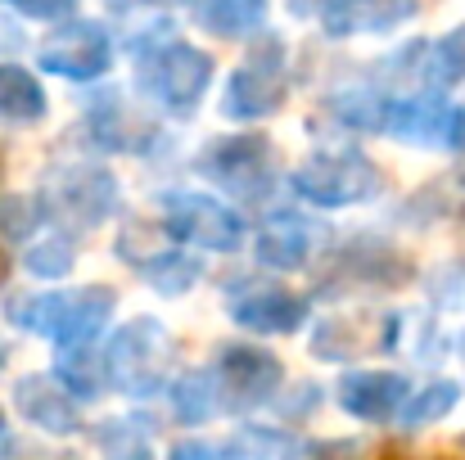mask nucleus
I'll return each mask as SVG.
<instances>
[{
    "instance_id": "9d476101",
    "label": "nucleus",
    "mask_w": 465,
    "mask_h": 460,
    "mask_svg": "<svg viewBox=\"0 0 465 460\" xmlns=\"http://www.w3.org/2000/svg\"><path fill=\"white\" fill-rule=\"evenodd\" d=\"M41 68L54 73V77H68V82H91V77H104L109 64H114V36L95 23V18H77V23H64L45 45H41Z\"/></svg>"
},
{
    "instance_id": "cd10ccee",
    "label": "nucleus",
    "mask_w": 465,
    "mask_h": 460,
    "mask_svg": "<svg viewBox=\"0 0 465 460\" xmlns=\"http://www.w3.org/2000/svg\"><path fill=\"white\" fill-rule=\"evenodd\" d=\"M290 5H294V14L316 18L325 32H334V27H339V18L348 14V5H352V0H290Z\"/></svg>"
},
{
    "instance_id": "c756f323",
    "label": "nucleus",
    "mask_w": 465,
    "mask_h": 460,
    "mask_svg": "<svg viewBox=\"0 0 465 460\" xmlns=\"http://www.w3.org/2000/svg\"><path fill=\"white\" fill-rule=\"evenodd\" d=\"M448 145H452L457 153H465V100L448 113Z\"/></svg>"
},
{
    "instance_id": "c85d7f7f",
    "label": "nucleus",
    "mask_w": 465,
    "mask_h": 460,
    "mask_svg": "<svg viewBox=\"0 0 465 460\" xmlns=\"http://www.w3.org/2000/svg\"><path fill=\"white\" fill-rule=\"evenodd\" d=\"M23 18H64V14H73V5L77 0H9Z\"/></svg>"
},
{
    "instance_id": "4be33fe9",
    "label": "nucleus",
    "mask_w": 465,
    "mask_h": 460,
    "mask_svg": "<svg viewBox=\"0 0 465 460\" xmlns=\"http://www.w3.org/2000/svg\"><path fill=\"white\" fill-rule=\"evenodd\" d=\"M95 443H100L104 460H154L150 434L141 425H132V420H104L95 429Z\"/></svg>"
},
{
    "instance_id": "423d86ee",
    "label": "nucleus",
    "mask_w": 465,
    "mask_h": 460,
    "mask_svg": "<svg viewBox=\"0 0 465 460\" xmlns=\"http://www.w3.org/2000/svg\"><path fill=\"white\" fill-rule=\"evenodd\" d=\"M285 95H290L285 45H281L276 36H267V41H253L249 54H244V64L231 73L222 113H226V118H240V122H258V118L281 113Z\"/></svg>"
},
{
    "instance_id": "39448f33",
    "label": "nucleus",
    "mask_w": 465,
    "mask_h": 460,
    "mask_svg": "<svg viewBox=\"0 0 465 460\" xmlns=\"http://www.w3.org/2000/svg\"><path fill=\"white\" fill-rule=\"evenodd\" d=\"M213 82V59L190 41H163L141 54V91L167 113H190Z\"/></svg>"
},
{
    "instance_id": "aec40b11",
    "label": "nucleus",
    "mask_w": 465,
    "mask_h": 460,
    "mask_svg": "<svg viewBox=\"0 0 465 460\" xmlns=\"http://www.w3.org/2000/svg\"><path fill=\"white\" fill-rule=\"evenodd\" d=\"M59 384H64L73 397H95V393L109 384V375H104V357H95L86 343L64 347V357H59Z\"/></svg>"
},
{
    "instance_id": "b1692460",
    "label": "nucleus",
    "mask_w": 465,
    "mask_h": 460,
    "mask_svg": "<svg viewBox=\"0 0 465 460\" xmlns=\"http://www.w3.org/2000/svg\"><path fill=\"white\" fill-rule=\"evenodd\" d=\"M73 244L64 240V235H54V240H41V244H32L27 253H23V267L32 271V276H41V280H59V276H68L73 271Z\"/></svg>"
},
{
    "instance_id": "2f4dec72",
    "label": "nucleus",
    "mask_w": 465,
    "mask_h": 460,
    "mask_svg": "<svg viewBox=\"0 0 465 460\" xmlns=\"http://www.w3.org/2000/svg\"><path fill=\"white\" fill-rule=\"evenodd\" d=\"M114 9H163V5H176V0H109Z\"/></svg>"
},
{
    "instance_id": "2eb2a0df",
    "label": "nucleus",
    "mask_w": 465,
    "mask_h": 460,
    "mask_svg": "<svg viewBox=\"0 0 465 460\" xmlns=\"http://www.w3.org/2000/svg\"><path fill=\"white\" fill-rule=\"evenodd\" d=\"M316 240H321V226H312L308 217H299V212H272L267 226H262V235H258V258H262V267L299 271V267H308Z\"/></svg>"
},
{
    "instance_id": "ddd939ff",
    "label": "nucleus",
    "mask_w": 465,
    "mask_h": 460,
    "mask_svg": "<svg viewBox=\"0 0 465 460\" xmlns=\"http://www.w3.org/2000/svg\"><path fill=\"white\" fill-rule=\"evenodd\" d=\"M407 397H411V393H407V379L393 375V370H352V375H343V384H339L343 411L357 416V420H375V425H380V420H393Z\"/></svg>"
},
{
    "instance_id": "412c9836",
    "label": "nucleus",
    "mask_w": 465,
    "mask_h": 460,
    "mask_svg": "<svg viewBox=\"0 0 465 460\" xmlns=\"http://www.w3.org/2000/svg\"><path fill=\"white\" fill-rule=\"evenodd\" d=\"M172 406H176V416H181L185 425H203V420L222 416V411H217V397H213V379H208V370H190V375H181L176 388H172Z\"/></svg>"
},
{
    "instance_id": "7ed1b4c3",
    "label": "nucleus",
    "mask_w": 465,
    "mask_h": 460,
    "mask_svg": "<svg viewBox=\"0 0 465 460\" xmlns=\"http://www.w3.org/2000/svg\"><path fill=\"white\" fill-rule=\"evenodd\" d=\"M36 203H41V217H54L68 230H95L118 208V181L95 162H68L45 181Z\"/></svg>"
},
{
    "instance_id": "6e6552de",
    "label": "nucleus",
    "mask_w": 465,
    "mask_h": 460,
    "mask_svg": "<svg viewBox=\"0 0 465 460\" xmlns=\"http://www.w3.org/2000/svg\"><path fill=\"white\" fill-rule=\"evenodd\" d=\"M208 379H213V397H217V411H253L262 402L276 397L281 388V361L262 347H244V343H231L217 352V361L208 366Z\"/></svg>"
},
{
    "instance_id": "f03ea898",
    "label": "nucleus",
    "mask_w": 465,
    "mask_h": 460,
    "mask_svg": "<svg viewBox=\"0 0 465 460\" xmlns=\"http://www.w3.org/2000/svg\"><path fill=\"white\" fill-rule=\"evenodd\" d=\"M294 190L316 208H352V203H366L384 190V171L352 145L316 150L299 162Z\"/></svg>"
},
{
    "instance_id": "f257e3e1",
    "label": "nucleus",
    "mask_w": 465,
    "mask_h": 460,
    "mask_svg": "<svg viewBox=\"0 0 465 460\" xmlns=\"http://www.w3.org/2000/svg\"><path fill=\"white\" fill-rule=\"evenodd\" d=\"M118 307V294L109 285H86V289H68V294H32V299H14L9 303V320L54 338L59 347L73 343H91L109 316Z\"/></svg>"
},
{
    "instance_id": "9b49d317",
    "label": "nucleus",
    "mask_w": 465,
    "mask_h": 460,
    "mask_svg": "<svg viewBox=\"0 0 465 460\" xmlns=\"http://www.w3.org/2000/svg\"><path fill=\"white\" fill-rule=\"evenodd\" d=\"M118 253H123L127 267H136V271L154 285L158 294H185V289L199 280V262H194L190 253H176V249L158 244L154 230H145V226L123 230Z\"/></svg>"
},
{
    "instance_id": "393cba45",
    "label": "nucleus",
    "mask_w": 465,
    "mask_h": 460,
    "mask_svg": "<svg viewBox=\"0 0 465 460\" xmlns=\"http://www.w3.org/2000/svg\"><path fill=\"white\" fill-rule=\"evenodd\" d=\"M430 77H434V86H452V82H461L465 77V23L461 27H452L430 54Z\"/></svg>"
},
{
    "instance_id": "a211bd4d",
    "label": "nucleus",
    "mask_w": 465,
    "mask_h": 460,
    "mask_svg": "<svg viewBox=\"0 0 465 460\" xmlns=\"http://www.w3.org/2000/svg\"><path fill=\"white\" fill-rule=\"evenodd\" d=\"M190 14L203 32H213L222 41H240L262 27L267 0H190Z\"/></svg>"
},
{
    "instance_id": "72a5a7b5",
    "label": "nucleus",
    "mask_w": 465,
    "mask_h": 460,
    "mask_svg": "<svg viewBox=\"0 0 465 460\" xmlns=\"http://www.w3.org/2000/svg\"><path fill=\"white\" fill-rule=\"evenodd\" d=\"M457 347H461V361H465V334H461V343H457Z\"/></svg>"
},
{
    "instance_id": "7c9ffc66",
    "label": "nucleus",
    "mask_w": 465,
    "mask_h": 460,
    "mask_svg": "<svg viewBox=\"0 0 465 460\" xmlns=\"http://www.w3.org/2000/svg\"><path fill=\"white\" fill-rule=\"evenodd\" d=\"M217 452L213 447H203V443H190V447H176L172 452V460H213Z\"/></svg>"
},
{
    "instance_id": "f3484780",
    "label": "nucleus",
    "mask_w": 465,
    "mask_h": 460,
    "mask_svg": "<svg viewBox=\"0 0 465 460\" xmlns=\"http://www.w3.org/2000/svg\"><path fill=\"white\" fill-rule=\"evenodd\" d=\"M91 132L104 150H150L154 122L123 109V95H104L91 104Z\"/></svg>"
},
{
    "instance_id": "6ab92c4d",
    "label": "nucleus",
    "mask_w": 465,
    "mask_h": 460,
    "mask_svg": "<svg viewBox=\"0 0 465 460\" xmlns=\"http://www.w3.org/2000/svg\"><path fill=\"white\" fill-rule=\"evenodd\" d=\"M0 118L23 122V127H32V122L45 118V91L18 64H0Z\"/></svg>"
},
{
    "instance_id": "473e14b6",
    "label": "nucleus",
    "mask_w": 465,
    "mask_h": 460,
    "mask_svg": "<svg viewBox=\"0 0 465 460\" xmlns=\"http://www.w3.org/2000/svg\"><path fill=\"white\" fill-rule=\"evenodd\" d=\"M0 443H5V416H0Z\"/></svg>"
},
{
    "instance_id": "bb28decb",
    "label": "nucleus",
    "mask_w": 465,
    "mask_h": 460,
    "mask_svg": "<svg viewBox=\"0 0 465 460\" xmlns=\"http://www.w3.org/2000/svg\"><path fill=\"white\" fill-rule=\"evenodd\" d=\"M290 460H361V443H348V438H321V443H303L294 447Z\"/></svg>"
},
{
    "instance_id": "dca6fc26",
    "label": "nucleus",
    "mask_w": 465,
    "mask_h": 460,
    "mask_svg": "<svg viewBox=\"0 0 465 460\" xmlns=\"http://www.w3.org/2000/svg\"><path fill=\"white\" fill-rule=\"evenodd\" d=\"M375 347H384V320L334 316V320H321L312 334V352L321 361H352V357H366Z\"/></svg>"
},
{
    "instance_id": "a878e982",
    "label": "nucleus",
    "mask_w": 465,
    "mask_h": 460,
    "mask_svg": "<svg viewBox=\"0 0 465 460\" xmlns=\"http://www.w3.org/2000/svg\"><path fill=\"white\" fill-rule=\"evenodd\" d=\"M41 221V203L23 199V194H5L0 199V235L5 240H27Z\"/></svg>"
},
{
    "instance_id": "c9c22d12",
    "label": "nucleus",
    "mask_w": 465,
    "mask_h": 460,
    "mask_svg": "<svg viewBox=\"0 0 465 460\" xmlns=\"http://www.w3.org/2000/svg\"><path fill=\"white\" fill-rule=\"evenodd\" d=\"M0 171H5V158H0Z\"/></svg>"
},
{
    "instance_id": "20e7f679",
    "label": "nucleus",
    "mask_w": 465,
    "mask_h": 460,
    "mask_svg": "<svg viewBox=\"0 0 465 460\" xmlns=\"http://www.w3.org/2000/svg\"><path fill=\"white\" fill-rule=\"evenodd\" d=\"M167 357H172V338L154 316H136L132 325H123L104 352V375L114 388L132 393V397H150L167 379Z\"/></svg>"
},
{
    "instance_id": "f8f14e48",
    "label": "nucleus",
    "mask_w": 465,
    "mask_h": 460,
    "mask_svg": "<svg viewBox=\"0 0 465 460\" xmlns=\"http://www.w3.org/2000/svg\"><path fill=\"white\" fill-rule=\"evenodd\" d=\"M226 307H231V320L253 334H294L308 320V299L281 285H244Z\"/></svg>"
},
{
    "instance_id": "5701e85b",
    "label": "nucleus",
    "mask_w": 465,
    "mask_h": 460,
    "mask_svg": "<svg viewBox=\"0 0 465 460\" xmlns=\"http://www.w3.org/2000/svg\"><path fill=\"white\" fill-rule=\"evenodd\" d=\"M457 397H461V388H457V384H448V379H439V384L420 388L416 397H407L398 416H402V425H407V429H420V425L443 420V416L457 406Z\"/></svg>"
},
{
    "instance_id": "4468645a",
    "label": "nucleus",
    "mask_w": 465,
    "mask_h": 460,
    "mask_svg": "<svg viewBox=\"0 0 465 460\" xmlns=\"http://www.w3.org/2000/svg\"><path fill=\"white\" fill-rule=\"evenodd\" d=\"M14 402H18L23 420H32V425L45 429V434H77V429H82L77 397H73L59 379H50V375H27V379H18Z\"/></svg>"
},
{
    "instance_id": "0eeeda50",
    "label": "nucleus",
    "mask_w": 465,
    "mask_h": 460,
    "mask_svg": "<svg viewBox=\"0 0 465 460\" xmlns=\"http://www.w3.org/2000/svg\"><path fill=\"white\" fill-rule=\"evenodd\" d=\"M194 167L222 190L240 194L244 203L267 199L276 185V153L267 136H222L194 158Z\"/></svg>"
},
{
    "instance_id": "f704fd0d",
    "label": "nucleus",
    "mask_w": 465,
    "mask_h": 460,
    "mask_svg": "<svg viewBox=\"0 0 465 460\" xmlns=\"http://www.w3.org/2000/svg\"><path fill=\"white\" fill-rule=\"evenodd\" d=\"M0 370H5V347H0Z\"/></svg>"
},
{
    "instance_id": "1a4fd4ad",
    "label": "nucleus",
    "mask_w": 465,
    "mask_h": 460,
    "mask_svg": "<svg viewBox=\"0 0 465 460\" xmlns=\"http://www.w3.org/2000/svg\"><path fill=\"white\" fill-rule=\"evenodd\" d=\"M163 230L176 235L181 244L208 249V253H231L244 240V221L226 203H217L208 194H190V190L163 199Z\"/></svg>"
}]
</instances>
